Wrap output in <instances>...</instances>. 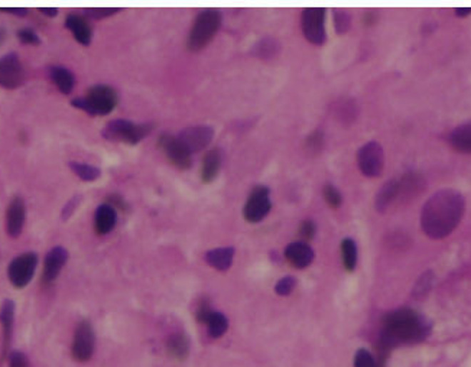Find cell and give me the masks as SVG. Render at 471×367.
Segmentation results:
<instances>
[{
	"instance_id": "43",
	"label": "cell",
	"mask_w": 471,
	"mask_h": 367,
	"mask_svg": "<svg viewBox=\"0 0 471 367\" xmlns=\"http://www.w3.org/2000/svg\"><path fill=\"white\" fill-rule=\"evenodd\" d=\"M0 12L11 14V15H15L18 18H24V16L28 15V9L26 8H5V9H0Z\"/></svg>"
},
{
	"instance_id": "42",
	"label": "cell",
	"mask_w": 471,
	"mask_h": 367,
	"mask_svg": "<svg viewBox=\"0 0 471 367\" xmlns=\"http://www.w3.org/2000/svg\"><path fill=\"white\" fill-rule=\"evenodd\" d=\"M80 200H81V197H74L73 200H70V201L66 204V207H64V210H63V218H64V220H67V218H70V217L73 216V213L76 211V208H77Z\"/></svg>"
},
{
	"instance_id": "46",
	"label": "cell",
	"mask_w": 471,
	"mask_h": 367,
	"mask_svg": "<svg viewBox=\"0 0 471 367\" xmlns=\"http://www.w3.org/2000/svg\"><path fill=\"white\" fill-rule=\"evenodd\" d=\"M5 39H6V31L4 28H0V46H2Z\"/></svg>"
},
{
	"instance_id": "11",
	"label": "cell",
	"mask_w": 471,
	"mask_h": 367,
	"mask_svg": "<svg viewBox=\"0 0 471 367\" xmlns=\"http://www.w3.org/2000/svg\"><path fill=\"white\" fill-rule=\"evenodd\" d=\"M159 148L168 156V159L180 169H188L193 165L191 154L183 146V144L172 135H162L158 141Z\"/></svg>"
},
{
	"instance_id": "32",
	"label": "cell",
	"mask_w": 471,
	"mask_h": 367,
	"mask_svg": "<svg viewBox=\"0 0 471 367\" xmlns=\"http://www.w3.org/2000/svg\"><path fill=\"white\" fill-rule=\"evenodd\" d=\"M334 26H335V32L337 34H345L350 28L351 24V18L348 15L347 11L344 9H334Z\"/></svg>"
},
{
	"instance_id": "20",
	"label": "cell",
	"mask_w": 471,
	"mask_h": 367,
	"mask_svg": "<svg viewBox=\"0 0 471 367\" xmlns=\"http://www.w3.org/2000/svg\"><path fill=\"white\" fill-rule=\"evenodd\" d=\"M0 323L4 327V351L6 353L14 333V323H15V303L11 299H6L0 310Z\"/></svg>"
},
{
	"instance_id": "38",
	"label": "cell",
	"mask_w": 471,
	"mask_h": 367,
	"mask_svg": "<svg viewBox=\"0 0 471 367\" xmlns=\"http://www.w3.org/2000/svg\"><path fill=\"white\" fill-rule=\"evenodd\" d=\"M315 231H317V226H315V223L313 220H305L300 226V236H301V238L305 240V243L308 240L314 238Z\"/></svg>"
},
{
	"instance_id": "40",
	"label": "cell",
	"mask_w": 471,
	"mask_h": 367,
	"mask_svg": "<svg viewBox=\"0 0 471 367\" xmlns=\"http://www.w3.org/2000/svg\"><path fill=\"white\" fill-rule=\"evenodd\" d=\"M107 204L111 206L113 208H121L122 211L128 210V204H126V201H125L121 196H117V194H111V196L107 198Z\"/></svg>"
},
{
	"instance_id": "9",
	"label": "cell",
	"mask_w": 471,
	"mask_h": 367,
	"mask_svg": "<svg viewBox=\"0 0 471 367\" xmlns=\"http://www.w3.org/2000/svg\"><path fill=\"white\" fill-rule=\"evenodd\" d=\"M358 164L363 175L369 178L379 176L385 166V154L378 142L363 145L358 152Z\"/></svg>"
},
{
	"instance_id": "26",
	"label": "cell",
	"mask_w": 471,
	"mask_h": 367,
	"mask_svg": "<svg viewBox=\"0 0 471 367\" xmlns=\"http://www.w3.org/2000/svg\"><path fill=\"white\" fill-rule=\"evenodd\" d=\"M168 351L172 357L184 360L190 351V341L186 334H172L168 340Z\"/></svg>"
},
{
	"instance_id": "47",
	"label": "cell",
	"mask_w": 471,
	"mask_h": 367,
	"mask_svg": "<svg viewBox=\"0 0 471 367\" xmlns=\"http://www.w3.org/2000/svg\"><path fill=\"white\" fill-rule=\"evenodd\" d=\"M365 21H366L368 25H372V24L376 21V18L372 15V12H369V14L366 15V19H365Z\"/></svg>"
},
{
	"instance_id": "30",
	"label": "cell",
	"mask_w": 471,
	"mask_h": 367,
	"mask_svg": "<svg viewBox=\"0 0 471 367\" xmlns=\"http://www.w3.org/2000/svg\"><path fill=\"white\" fill-rule=\"evenodd\" d=\"M432 282H434V275L432 272H425L420 281L415 283V289H414V296L415 298H425L428 295V292L432 288Z\"/></svg>"
},
{
	"instance_id": "8",
	"label": "cell",
	"mask_w": 471,
	"mask_h": 367,
	"mask_svg": "<svg viewBox=\"0 0 471 367\" xmlns=\"http://www.w3.org/2000/svg\"><path fill=\"white\" fill-rule=\"evenodd\" d=\"M270 208V191L268 187L259 186L250 193L243 208V217L249 223H260L269 214Z\"/></svg>"
},
{
	"instance_id": "16",
	"label": "cell",
	"mask_w": 471,
	"mask_h": 367,
	"mask_svg": "<svg viewBox=\"0 0 471 367\" xmlns=\"http://www.w3.org/2000/svg\"><path fill=\"white\" fill-rule=\"evenodd\" d=\"M283 255L285 259L297 269H305L314 261V251L305 241H293L288 244L283 251Z\"/></svg>"
},
{
	"instance_id": "31",
	"label": "cell",
	"mask_w": 471,
	"mask_h": 367,
	"mask_svg": "<svg viewBox=\"0 0 471 367\" xmlns=\"http://www.w3.org/2000/svg\"><path fill=\"white\" fill-rule=\"evenodd\" d=\"M323 194H324L325 203L331 208H340L341 207V204H343V196H341V193L334 186H331V184H327V186L323 190Z\"/></svg>"
},
{
	"instance_id": "12",
	"label": "cell",
	"mask_w": 471,
	"mask_h": 367,
	"mask_svg": "<svg viewBox=\"0 0 471 367\" xmlns=\"http://www.w3.org/2000/svg\"><path fill=\"white\" fill-rule=\"evenodd\" d=\"M176 138H178L183 146L193 155L206 149L211 144L214 138V129L210 126H191L181 131Z\"/></svg>"
},
{
	"instance_id": "2",
	"label": "cell",
	"mask_w": 471,
	"mask_h": 367,
	"mask_svg": "<svg viewBox=\"0 0 471 367\" xmlns=\"http://www.w3.org/2000/svg\"><path fill=\"white\" fill-rule=\"evenodd\" d=\"M431 324L420 313L400 308L389 313L383 320L380 348L390 350L399 344L420 343L430 336Z\"/></svg>"
},
{
	"instance_id": "17",
	"label": "cell",
	"mask_w": 471,
	"mask_h": 367,
	"mask_svg": "<svg viewBox=\"0 0 471 367\" xmlns=\"http://www.w3.org/2000/svg\"><path fill=\"white\" fill-rule=\"evenodd\" d=\"M66 28L73 34L76 41L84 46H88L93 39V29L86 18L80 15H69L66 18Z\"/></svg>"
},
{
	"instance_id": "6",
	"label": "cell",
	"mask_w": 471,
	"mask_h": 367,
	"mask_svg": "<svg viewBox=\"0 0 471 367\" xmlns=\"http://www.w3.org/2000/svg\"><path fill=\"white\" fill-rule=\"evenodd\" d=\"M38 266V255L34 252H26L16 256L8 266V279L18 288H25L34 278Z\"/></svg>"
},
{
	"instance_id": "36",
	"label": "cell",
	"mask_w": 471,
	"mask_h": 367,
	"mask_svg": "<svg viewBox=\"0 0 471 367\" xmlns=\"http://www.w3.org/2000/svg\"><path fill=\"white\" fill-rule=\"evenodd\" d=\"M307 149L313 154V155H318L323 149V145H324V135L323 132H314L308 136L307 139Z\"/></svg>"
},
{
	"instance_id": "34",
	"label": "cell",
	"mask_w": 471,
	"mask_h": 367,
	"mask_svg": "<svg viewBox=\"0 0 471 367\" xmlns=\"http://www.w3.org/2000/svg\"><path fill=\"white\" fill-rule=\"evenodd\" d=\"M119 12H121V9H117V8H91V9L84 11L86 16L90 19H106Z\"/></svg>"
},
{
	"instance_id": "18",
	"label": "cell",
	"mask_w": 471,
	"mask_h": 367,
	"mask_svg": "<svg viewBox=\"0 0 471 367\" xmlns=\"http://www.w3.org/2000/svg\"><path fill=\"white\" fill-rule=\"evenodd\" d=\"M117 223V211L111 206L101 204L94 214V230L100 236L108 234Z\"/></svg>"
},
{
	"instance_id": "29",
	"label": "cell",
	"mask_w": 471,
	"mask_h": 367,
	"mask_svg": "<svg viewBox=\"0 0 471 367\" xmlns=\"http://www.w3.org/2000/svg\"><path fill=\"white\" fill-rule=\"evenodd\" d=\"M206 326L208 328L210 336L214 337V338H218V337H221L227 331V328H228V320L221 313L213 311L211 316L208 317Z\"/></svg>"
},
{
	"instance_id": "10",
	"label": "cell",
	"mask_w": 471,
	"mask_h": 367,
	"mask_svg": "<svg viewBox=\"0 0 471 367\" xmlns=\"http://www.w3.org/2000/svg\"><path fill=\"white\" fill-rule=\"evenodd\" d=\"M25 71L18 54L11 52L0 59V86L8 90H15L22 86Z\"/></svg>"
},
{
	"instance_id": "35",
	"label": "cell",
	"mask_w": 471,
	"mask_h": 367,
	"mask_svg": "<svg viewBox=\"0 0 471 367\" xmlns=\"http://www.w3.org/2000/svg\"><path fill=\"white\" fill-rule=\"evenodd\" d=\"M355 367H379V364L368 350L362 348L356 353Z\"/></svg>"
},
{
	"instance_id": "14",
	"label": "cell",
	"mask_w": 471,
	"mask_h": 367,
	"mask_svg": "<svg viewBox=\"0 0 471 367\" xmlns=\"http://www.w3.org/2000/svg\"><path fill=\"white\" fill-rule=\"evenodd\" d=\"M26 221V204L22 197L11 200L6 210V233L12 238H18L25 227Z\"/></svg>"
},
{
	"instance_id": "5",
	"label": "cell",
	"mask_w": 471,
	"mask_h": 367,
	"mask_svg": "<svg viewBox=\"0 0 471 367\" xmlns=\"http://www.w3.org/2000/svg\"><path fill=\"white\" fill-rule=\"evenodd\" d=\"M221 26V14L217 9H206L203 11L188 35L187 39V48L191 52H198L204 49L216 36Z\"/></svg>"
},
{
	"instance_id": "37",
	"label": "cell",
	"mask_w": 471,
	"mask_h": 367,
	"mask_svg": "<svg viewBox=\"0 0 471 367\" xmlns=\"http://www.w3.org/2000/svg\"><path fill=\"white\" fill-rule=\"evenodd\" d=\"M18 39L21 41V44H25V45H39L41 44L39 35L31 28L19 29L18 31Z\"/></svg>"
},
{
	"instance_id": "13",
	"label": "cell",
	"mask_w": 471,
	"mask_h": 367,
	"mask_svg": "<svg viewBox=\"0 0 471 367\" xmlns=\"http://www.w3.org/2000/svg\"><path fill=\"white\" fill-rule=\"evenodd\" d=\"M96 346L94 330L88 321H81L74 334L73 341V356L77 361H87L93 353Z\"/></svg>"
},
{
	"instance_id": "19",
	"label": "cell",
	"mask_w": 471,
	"mask_h": 367,
	"mask_svg": "<svg viewBox=\"0 0 471 367\" xmlns=\"http://www.w3.org/2000/svg\"><path fill=\"white\" fill-rule=\"evenodd\" d=\"M399 194H400V188H399L397 179H389L388 182H385L375 200L376 210L379 213H385L395 203V200L399 197Z\"/></svg>"
},
{
	"instance_id": "33",
	"label": "cell",
	"mask_w": 471,
	"mask_h": 367,
	"mask_svg": "<svg viewBox=\"0 0 471 367\" xmlns=\"http://www.w3.org/2000/svg\"><path fill=\"white\" fill-rule=\"evenodd\" d=\"M297 286V279L293 276H285L279 279L275 285V292L280 296H288Z\"/></svg>"
},
{
	"instance_id": "1",
	"label": "cell",
	"mask_w": 471,
	"mask_h": 367,
	"mask_svg": "<svg viewBox=\"0 0 471 367\" xmlns=\"http://www.w3.org/2000/svg\"><path fill=\"white\" fill-rule=\"evenodd\" d=\"M465 210L464 197L455 190L435 193L424 206L421 226L431 238H444L451 234L461 221Z\"/></svg>"
},
{
	"instance_id": "22",
	"label": "cell",
	"mask_w": 471,
	"mask_h": 367,
	"mask_svg": "<svg viewBox=\"0 0 471 367\" xmlns=\"http://www.w3.org/2000/svg\"><path fill=\"white\" fill-rule=\"evenodd\" d=\"M49 79L55 84V87L60 90L63 94H71L76 86V77L74 74L64 67H51L49 69Z\"/></svg>"
},
{
	"instance_id": "24",
	"label": "cell",
	"mask_w": 471,
	"mask_h": 367,
	"mask_svg": "<svg viewBox=\"0 0 471 367\" xmlns=\"http://www.w3.org/2000/svg\"><path fill=\"white\" fill-rule=\"evenodd\" d=\"M450 144L458 152L471 154V121H467L451 132Z\"/></svg>"
},
{
	"instance_id": "21",
	"label": "cell",
	"mask_w": 471,
	"mask_h": 367,
	"mask_svg": "<svg viewBox=\"0 0 471 367\" xmlns=\"http://www.w3.org/2000/svg\"><path fill=\"white\" fill-rule=\"evenodd\" d=\"M233 259H234V248H217L206 253V262L211 268L220 272L228 271L233 263Z\"/></svg>"
},
{
	"instance_id": "25",
	"label": "cell",
	"mask_w": 471,
	"mask_h": 367,
	"mask_svg": "<svg viewBox=\"0 0 471 367\" xmlns=\"http://www.w3.org/2000/svg\"><path fill=\"white\" fill-rule=\"evenodd\" d=\"M341 255H343V263L344 268L348 272H353L358 266V244L356 241L347 237L341 241Z\"/></svg>"
},
{
	"instance_id": "4",
	"label": "cell",
	"mask_w": 471,
	"mask_h": 367,
	"mask_svg": "<svg viewBox=\"0 0 471 367\" xmlns=\"http://www.w3.org/2000/svg\"><path fill=\"white\" fill-rule=\"evenodd\" d=\"M153 128V124H133L131 120L117 119L108 121L101 131V136L110 142L138 145L152 134Z\"/></svg>"
},
{
	"instance_id": "7",
	"label": "cell",
	"mask_w": 471,
	"mask_h": 367,
	"mask_svg": "<svg viewBox=\"0 0 471 367\" xmlns=\"http://www.w3.org/2000/svg\"><path fill=\"white\" fill-rule=\"evenodd\" d=\"M325 15L324 8H307L303 11V34L313 45L325 42Z\"/></svg>"
},
{
	"instance_id": "28",
	"label": "cell",
	"mask_w": 471,
	"mask_h": 367,
	"mask_svg": "<svg viewBox=\"0 0 471 367\" xmlns=\"http://www.w3.org/2000/svg\"><path fill=\"white\" fill-rule=\"evenodd\" d=\"M70 169L83 181L86 182H91V181H96L100 175H101V171L100 168L94 166V165H90V164H84V162H70Z\"/></svg>"
},
{
	"instance_id": "15",
	"label": "cell",
	"mask_w": 471,
	"mask_h": 367,
	"mask_svg": "<svg viewBox=\"0 0 471 367\" xmlns=\"http://www.w3.org/2000/svg\"><path fill=\"white\" fill-rule=\"evenodd\" d=\"M67 262H69V252L66 248H63V246L52 248L45 256L44 273H42L44 282L45 283L54 282L58 276H60V273H61L63 268L67 265Z\"/></svg>"
},
{
	"instance_id": "39",
	"label": "cell",
	"mask_w": 471,
	"mask_h": 367,
	"mask_svg": "<svg viewBox=\"0 0 471 367\" xmlns=\"http://www.w3.org/2000/svg\"><path fill=\"white\" fill-rule=\"evenodd\" d=\"M11 366L9 367H29V361L24 353L14 351L11 354Z\"/></svg>"
},
{
	"instance_id": "3",
	"label": "cell",
	"mask_w": 471,
	"mask_h": 367,
	"mask_svg": "<svg viewBox=\"0 0 471 367\" xmlns=\"http://www.w3.org/2000/svg\"><path fill=\"white\" fill-rule=\"evenodd\" d=\"M117 101H119V96L113 87L97 84L87 91V96L76 97L71 101V106L90 116H107L114 110Z\"/></svg>"
},
{
	"instance_id": "23",
	"label": "cell",
	"mask_w": 471,
	"mask_h": 367,
	"mask_svg": "<svg viewBox=\"0 0 471 367\" xmlns=\"http://www.w3.org/2000/svg\"><path fill=\"white\" fill-rule=\"evenodd\" d=\"M223 162V154L220 149H211L206 154L201 169V179L206 184H210L216 179Z\"/></svg>"
},
{
	"instance_id": "27",
	"label": "cell",
	"mask_w": 471,
	"mask_h": 367,
	"mask_svg": "<svg viewBox=\"0 0 471 367\" xmlns=\"http://www.w3.org/2000/svg\"><path fill=\"white\" fill-rule=\"evenodd\" d=\"M279 49H280V46H279L276 39L265 38V39H260L255 44V46L252 48V55H255L260 59H270L275 55H278Z\"/></svg>"
},
{
	"instance_id": "41",
	"label": "cell",
	"mask_w": 471,
	"mask_h": 367,
	"mask_svg": "<svg viewBox=\"0 0 471 367\" xmlns=\"http://www.w3.org/2000/svg\"><path fill=\"white\" fill-rule=\"evenodd\" d=\"M211 313H213V310L210 308V305H208L207 302H203V303L200 305V307H198V311H197V318H198V321L206 324L207 320H208V317L211 316Z\"/></svg>"
},
{
	"instance_id": "45",
	"label": "cell",
	"mask_w": 471,
	"mask_h": 367,
	"mask_svg": "<svg viewBox=\"0 0 471 367\" xmlns=\"http://www.w3.org/2000/svg\"><path fill=\"white\" fill-rule=\"evenodd\" d=\"M455 15L460 18H465V16L471 15V8H458V9H455Z\"/></svg>"
},
{
	"instance_id": "44",
	"label": "cell",
	"mask_w": 471,
	"mask_h": 367,
	"mask_svg": "<svg viewBox=\"0 0 471 367\" xmlns=\"http://www.w3.org/2000/svg\"><path fill=\"white\" fill-rule=\"evenodd\" d=\"M38 11H39V14H42L46 18H55L58 15V9H55V8H41Z\"/></svg>"
}]
</instances>
